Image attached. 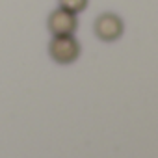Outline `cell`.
Instances as JSON below:
<instances>
[{"label":"cell","instance_id":"obj_1","mask_svg":"<svg viewBox=\"0 0 158 158\" xmlns=\"http://www.w3.org/2000/svg\"><path fill=\"white\" fill-rule=\"evenodd\" d=\"M80 54V45L73 35H54L50 43V56L58 63H73Z\"/></svg>","mask_w":158,"mask_h":158},{"label":"cell","instance_id":"obj_2","mask_svg":"<svg viewBox=\"0 0 158 158\" xmlns=\"http://www.w3.org/2000/svg\"><path fill=\"white\" fill-rule=\"evenodd\" d=\"M95 34L102 41H115L123 34V21L114 13H102L95 21Z\"/></svg>","mask_w":158,"mask_h":158},{"label":"cell","instance_id":"obj_3","mask_svg":"<svg viewBox=\"0 0 158 158\" xmlns=\"http://www.w3.org/2000/svg\"><path fill=\"white\" fill-rule=\"evenodd\" d=\"M76 24L78 23L74 13H69L61 8L48 17V30L54 35H73V32L76 30Z\"/></svg>","mask_w":158,"mask_h":158},{"label":"cell","instance_id":"obj_4","mask_svg":"<svg viewBox=\"0 0 158 158\" xmlns=\"http://www.w3.org/2000/svg\"><path fill=\"white\" fill-rule=\"evenodd\" d=\"M60 8L76 15L88 8V0H60Z\"/></svg>","mask_w":158,"mask_h":158}]
</instances>
